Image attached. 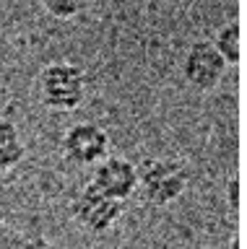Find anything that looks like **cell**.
<instances>
[{"instance_id":"obj_1","label":"cell","mask_w":247,"mask_h":249,"mask_svg":"<svg viewBox=\"0 0 247 249\" xmlns=\"http://www.w3.org/2000/svg\"><path fill=\"white\" fill-rule=\"evenodd\" d=\"M86 73L68 60H55L39 73V96L47 109L55 112H73L86 99Z\"/></svg>"},{"instance_id":"obj_2","label":"cell","mask_w":247,"mask_h":249,"mask_svg":"<svg viewBox=\"0 0 247 249\" xmlns=\"http://www.w3.org/2000/svg\"><path fill=\"white\" fill-rule=\"evenodd\" d=\"M135 192H141L143 202L159 208L174 202L188 187V169L172 159H143L135 166Z\"/></svg>"},{"instance_id":"obj_3","label":"cell","mask_w":247,"mask_h":249,"mask_svg":"<svg viewBox=\"0 0 247 249\" xmlns=\"http://www.w3.org/2000/svg\"><path fill=\"white\" fill-rule=\"evenodd\" d=\"M110 156V132L96 122H76L63 135V159L73 166H96Z\"/></svg>"},{"instance_id":"obj_4","label":"cell","mask_w":247,"mask_h":249,"mask_svg":"<svg viewBox=\"0 0 247 249\" xmlns=\"http://www.w3.org/2000/svg\"><path fill=\"white\" fill-rule=\"evenodd\" d=\"M122 210H125V202L104 197V195H99L91 184H86L78 195H76V200L71 205V215H73V221L78 226H83L86 231L102 233L107 229H112L114 221L122 215Z\"/></svg>"},{"instance_id":"obj_5","label":"cell","mask_w":247,"mask_h":249,"mask_svg":"<svg viewBox=\"0 0 247 249\" xmlns=\"http://www.w3.org/2000/svg\"><path fill=\"white\" fill-rule=\"evenodd\" d=\"M99 195L117 202H128L130 195H135L138 177H135V163H130L122 156H107L94 166L89 182Z\"/></svg>"},{"instance_id":"obj_6","label":"cell","mask_w":247,"mask_h":249,"mask_svg":"<svg viewBox=\"0 0 247 249\" xmlns=\"http://www.w3.org/2000/svg\"><path fill=\"white\" fill-rule=\"evenodd\" d=\"M227 73V62L211 42H192L182 60V75L195 91H213Z\"/></svg>"},{"instance_id":"obj_7","label":"cell","mask_w":247,"mask_h":249,"mask_svg":"<svg viewBox=\"0 0 247 249\" xmlns=\"http://www.w3.org/2000/svg\"><path fill=\"white\" fill-rule=\"evenodd\" d=\"M26 156V145L21 140L19 127L11 120H0V171L19 166Z\"/></svg>"},{"instance_id":"obj_8","label":"cell","mask_w":247,"mask_h":249,"mask_svg":"<svg viewBox=\"0 0 247 249\" xmlns=\"http://www.w3.org/2000/svg\"><path fill=\"white\" fill-rule=\"evenodd\" d=\"M213 44V50L221 54V60L227 62V68L229 65H237L239 62V23L237 21H229V23H224V26L216 31V42Z\"/></svg>"},{"instance_id":"obj_9","label":"cell","mask_w":247,"mask_h":249,"mask_svg":"<svg viewBox=\"0 0 247 249\" xmlns=\"http://www.w3.org/2000/svg\"><path fill=\"white\" fill-rule=\"evenodd\" d=\"M44 13L57 21H71L89 8V0H39Z\"/></svg>"},{"instance_id":"obj_10","label":"cell","mask_w":247,"mask_h":249,"mask_svg":"<svg viewBox=\"0 0 247 249\" xmlns=\"http://www.w3.org/2000/svg\"><path fill=\"white\" fill-rule=\"evenodd\" d=\"M239 182L237 179H229V208L231 210H237V205H239Z\"/></svg>"}]
</instances>
